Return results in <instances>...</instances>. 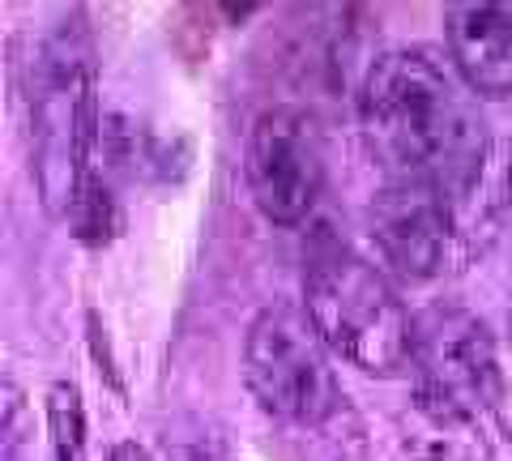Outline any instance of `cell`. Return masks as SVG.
<instances>
[{"label":"cell","mask_w":512,"mask_h":461,"mask_svg":"<svg viewBox=\"0 0 512 461\" xmlns=\"http://www.w3.org/2000/svg\"><path fill=\"white\" fill-rule=\"evenodd\" d=\"M359 124L384 176L436 188L448 201L478 184L491 150L478 103L427 52H384L367 69Z\"/></svg>","instance_id":"6da1fadb"},{"label":"cell","mask_w":512,"mask_h":461,"mask_svg":"<svg viewBox=\"0 0 512 461\" xmlns=\"http://www.w3.org/2000/svg\"><path fill=\"white\" fill-rule=\"evenodd\" d=\"M99 141V69L82 9L60 13L30 69V158L47 214L73 218L90 193Z\"/></svg>","instance_id":"7a4b0ae2"},{"label":"cell","mask_w":512,"mask_h":461,"mask_svg":"<svg viewBox=\"0 0 512 461\" xmlns=\"http://www.w3.org/2000/svg\"><path fill=\"white\" fill-rule=\"evenodd\" d=\"M303 312L329 351L355 363L359 372L397 376L410 368L414 325L402 299L376 265L350 248L325 244L312 252L303 274Z\"/></svg>","instance_id":"3957f363"},{"label":"cell","mask_w":512,"mask_h":461,"mask_svg":"<svg viewBox=\"0 0 512 461\" xmlns=\"http://www.w3.org/2000/svg\"><path fill=\"white\" fill-rule=\"evenodd\" d=\"M244 380L269 419L299 432H320L346 415V393L333 376L329 346L308 312L291 304L256 312L244 338Z\"/></svg>","instance_id":"277c9868"},{"label":"cell","mask_w":512,"mask_h":461,"mask_svg":"<svg viewBox=\"0 0 512 461\" xmlns=\"http://www.w3.org/2000/svg\"><path fill=\"white\" fill-rule=\"evenodd\" d=\"M414 397L440 427H470L500 402V359L491 329L466 308H431L414 325Z\"/></svg>","instance_id":"5b68a950"},{"label":"cell","mask_w":512,"mask_h":461,"mask_svg":"<svg viewBox=\"0 0 512 461\" xmlns=\"http://www.w3.org/2000/svg\"><path fill=\"white\" fill-rule=\"evenodd\" d=\"M248 193L269 222L299 227L325 193V154L308 111L269 107L248 133Z\"/></svg>","instance_id":"8992f818"},{"label":"cell","mask_w":512,"mask_h":461,"mask_svg":"<svg viewBox=\"0 0 512 461\" xmlns=\"http://www.w3.org/2000/svg\"><path fill=\"white\" fill-rule=\"evenodd\" d=\"M372 240L389 269H397L410 282L444 274L453 261L457 222L453 201L423 184H397L389 180L372 201Z\"/></svg>","instance_id":"52a82bcc"},{"label":"cell","mask_w":512,"mask_h":461,"mask_svg":"<svg viewBox=\"0 0 512 461\" xmlns=\"http://www.w3.org/2000/svg\"><path fill=\"white\" fill-rule=\"evenodd\" d=\"M444 35L461 82L483 99H512V0L448 5Z\"/></svg>","instance_id":"ba28073f"},{"label":"cell","mask_w":512,"mask_h":461,"mask_svg":"<svg viewBox=\"0 0 512 461\" xmlns=\"http://www.w3.org/2000/svg\"><path fill=\"white\" fill-rule=\"evenodd\" d=\"M47 427H52V461H86L82 393H77V385H69V380H56V385H52Z\"/></svg>","instance_id":"9c48e42d"},{"label":"cell","mask_w":512,"mask_h":461,"mask_svg":"<svg viewBox=\"0 0 512 461\" xmlns=\"http://www.w3.org/2000/svg\"><path fill=\"white\" fill-rule=\"evenodd\" d=\"M107 461H154L141 444H133V440H120V444H111V453H107Z\"/></svg>","instance_id":"30bf717a"},{"label":"cell","mask_w":512,"mask_h":461,"mask_svg":"<svg viewBox=\"0 0 512 461\" xmlns=\"http://www.w3.org/2000/svg\"><path fill=\"white\" fill-rule=\"evenodd\" d=\"M188 461H235V457H227V453H214V449H201V453H192Z\"/></svg>","instance_id":"8fae6325"},{"label":"cell","mask_w":512,"mask_h":461,"mask_svg":"<svg viewBox=\"0 0 512 461\" xmlns=\"http://www.w3.org/2000/svg\"><path fill=\"white\" fill-rule=\"evenodd\" d=\"M508 201H512V167H508Z\"/></svg>","instance_id":"7c38bea8"}]
</instances>
